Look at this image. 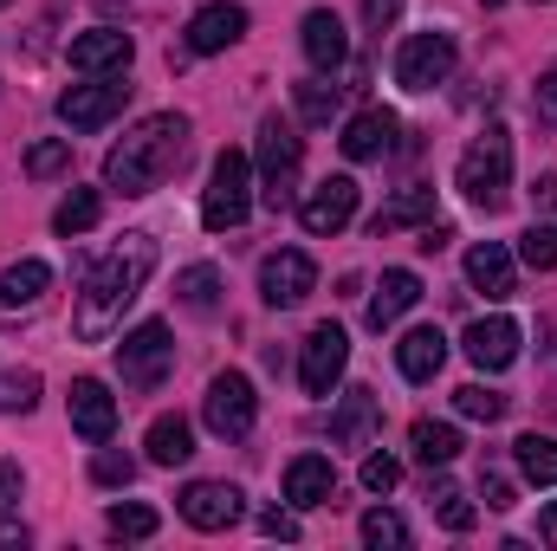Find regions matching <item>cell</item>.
I'll return each mask as SVG.
<instances>
[{"mask_svg":"<svg viewBox=\"0 0 557 551\" xmlns=\"http://www.w3.org/2000/svg\"><path fill=\"white\" fill-rule=\"evenodd\" d=\"M156 273V241L149 234H124L78 285V305H72V338L78 344H111V331L124 325V311L137 305V292Z\"/></svg>","mask_w":557,"mask_h":551,"instance_id":"6da1fadb","label":"cell"},{"mask_svg":"<svg viewBox=\"0 0 557 551\" xmlns=\"http://www.w3.org/2000/svg\"><path fill=\"white\" fill-rule=\"evenodd\" d=\"M182 149H188V118L182 111H156V118H143L137 131L104 156V182L117 195H149L182 162Z\"/></svg>","mask_w":557,"mask_h":551,"instance_id":"7a4b0ae2","label":"cell"},{"mask_svg":"<svg viewBox=\"0 0 557 551\" xmlns=\"http://www.w3.org/2000/svg\"><path fill=\"white\" fill-rule=\"evenodd\" d=\"M454 188L480 208V215H499L506 195H512V137L493 124L460 149V169H454Z\"/></svg>","mask_w":557,"mask_h":551,"instance_id":"3957f363","label":"cell"},{"mask_svg":"<svg viewBox=\"0 0 557 551\" xmlns=\"http://www.w3.org/2000/svg\"><path fill=\"white\" fill-rule=\"evenodd\" d=\"M247 208H253V156L247 149H221L214 169H208V188H201V221L214 234H227V228L247 221Z\"/></svg>","mask_w":557,"mask_h":551,"instance_id":"277c9868","label":"cell"},{"mask_svg":"<svg viewBox=\"0 0 557 551\" xmlns=\"http://www.w3.org/2000/svg\"><path fill=\"white\" fill-rule=\"evenodd\" d=\"M298 162H305V137H298L285 118H267V124H260V201H267L273 215L292 208Z\"/></svg>","mask_w":557,"mask_h":551,"instance_id":"5b68a950","label":"cell"},{"mask_svg":"<svg viewBox=\"0 0 557 551\" xmlns=\"http://www.w3.org/2000/svg\"><path fill=\"white\" fill-rule=\"evenodd\" d=\"M201 421H208L221 441H247L253 421H260V396H253V383H247L240 370H221V377L208 383V396H201Z\"/></svg>","mask_w":557,"mask_h":551,"instance_id":"8992f818","label":"cell"},{"mask_svg":"<svg viewBox=\"0 0 557 551\" xmlns=\"http://www.w3.org/2000/svg\"><path fill=\"white\" fill-rule=\"evenodd\" d=\"M169 364H175V344H169V325L162 318H143L137 331L117 344V370H124V390H156L162 377H169Z\"/></svg>","mask_w":557,"mask_h":551,"instance_id":"52a82bcc","label":"cell"},{"mask_svg":"<svg viewBox=\"0 0 557 551\" xmlns=\"http://www.w3.org/2000/svg\"><path fill=\"white\" fill-rule=\"evenodd\" d=\"M447 72H454V33H409L403 46H396V85L403 91H434V85H447Z\"/></svg>","mask_w":557,"mask_h":551,"instance_id":"ba28073f","label":"cell"},{"mask_svg":"<svg viewBox=\"0 0 557 551\" xmlns=\"http://www.w3.org/2000/svg\"><path fill=\"white\" fill-rule=\"evenodd\" d=\"M124 105H131L124 72H117V78H91V85H72V91L59 98V124H65V131H104L111 118H124Z\"/></svg>","mask_w":557,"mask_h":551,"instance_id":"9c48e42d","label":"cell"},{"mask_svg":"<svg viewBox=\"0 0 557 551\" xmlns=\"http://www.w3.org/2000/svg\"><path fill=\"white\" fill-rule=\"evenodd\" d=\"M344 364H350L344 325H318V331L305 338V351H298V383H305V396H331L337 377H344Z\"/></svg>","mask_w":557,"mask_h":551,"instance_id":"30bf717a","label":"cell"},{"mask_svg":"<svg viewBox=\"0 0 557 551\" xmlns=\"http://www.w3.org/2000/svg\"><path fill=\"white\" fill-rule=\"evenodd\" d=\"M357 195H363V188H357L350 175H324V182L298 201L305 234H318V241H324V234H344V228L357 221Z\"/></svg>","mask_w":557,"mask_h":551,"instance_id":"8fae6325","label":"cell"},{"mask_svg":"<svg viewBox=\"0 0 557 551\" xmlns=\"http://www.w3.org/2000/svg\"><path fill=\"white\" fill-rule=\"evenodd\" d=\"M311 285H318V267H311V254H298V247H278V254L260 260V298L278 305V311L305 305V298H311Z\"/></svg>","mask_w":557,"mask_h":551,"instance_id":"7c38bea8","label":"cell"},{"mask_svg":"<svg viewBox=\"0 0 557 551\" xmlns=\"http://www.w3.org/2000/svg\"><path fill=\"white\" fill-rule=\"evenodd\" d=\"M240 513H247V493L234 480H195V487H182V519L195 532H227Z\"/></svg>","mask_w":557,"mask_h":551,"instance_id":"4fadbf2b","label":"cell"},{"mask_svg":"<svg viewBox=\"0 0 557 551\" xmlns=\"http://www.w3.org/2000/svg\"><path fill=\"white\" fill-rule=\"evenodd\" d=\"M65 59H72V72L104 78V72H124V65L137 59V39H131L124 26H91V33H78V39L65 46Z\"/></svg>","mask_w":557,"mask_h":551,"instance_id":"5bb4252c","label":"cell"},{"mask_svg":"<svg viewBox=\"0 0 557 551\" xmlns=\"http://www.w3.org/2000/svg\"><path fill=\"white\" fill-rule=\"evenodd\" d=\"M240 33H247V7H234V0H208V7L188 20V52H195V59H214V52L240 46Z\"/></svg>","mask_w":557,"mask_h":551,"instance_id":"9a60e30c","label":"cell"},{"mask_svg":"<svg viewBox=\"0 0 557 551\" xmlns=\"http://www.w3.org/2000/svg\"><path fill=\"white\" fill-rule=\"evenodd\" d=\"M460 351H467V364L473 370H506L512 357H519V325L512 318H473L467 325V338H460Z\"/></svg>","mask_w":557,"mask_h":551,"instance_id":"2e32d148","label":"cell"},{"mask_svg":"<svg viewBox=\"0 0 557 551\" xmlns=\"http://www.w3.org/2000/svg\"><path fill=\"white\" fill-rule=\"evenodd\" d=\"M467 285H473V292H486L493 305H499V298H512V292H519L512 247H506V241H480V247H467Z\"/></svg>","mask_w":557,"mask_h":551,"instance_id":"e0dca14e","label":"cell"},{"mask_svg":"<svg viewBox=\"0 0 557 551\" xmlns=\"http://www.w3.org/2000/svg\"><path fill=\"white\" fill-rule=\"evenodd\" d=\"M396 131H403V124H396V111H383V105H370V111H357V118H350V124H344V156H350V162H383V156H389V149H396Z\"/></svg>","mask_w":557,"mask_h":551,"instance_id":"ac0fdd59","label":"cell"},{"mask_svg":"<svg viewBox=\"0 0 557 551\" xmlns=\"http://www.w3.org/2000/svg\"><path fill=\"white\" fill-rule=\"evenodd\" d=\"M65 409H72V428H78L85 441H111V428H117V396H111L98 377H78L72 396H65Z\"/></svg>","mask_w":557,"mask_h":551,"instance_id":"d6986e66","label":"cell"},{"mask_svg":"<svg viewBox=\"0 0 557 551\" xmlns=\"http://www.w3.org/2000/svg\"><path fill=\"white\" fill-rule=\"evenodd\" d=\"M285 500H292L298 513L331 506V500H337V467H331L324 454H298V461L285 467Z\"/></svg>","mask_w":557,"mask_h":551,"instance_id":"ffe728a7","label":"cell"},{"mask_svg":"<svg viewBox=\"0 0 557 551\" xmlns=\"http://www.w3.org/2000/svg\"><path fill=\"white\" fill-rule=\"evenodd\" d=\"M396 364H403V377H409V383H434V377H441V364H447V338H441L434 325L403 331V344H396Z\"/></svg>","mask_w":557,"mask_h":551,"instance_id":"44dd1931","label":"cell"},{"mask_svg":"<svg viewBox=\"0 0 557 551\" xmlns=\"http://www.w3.org/2000/svg\"><path fill=\"white\" fill-rule=\"evenodd\" d=\"M298 33H305V59H311L318 72H337V65L350 59V39H344V20H337V13L318 7V13H305Z\"/></svg>","mask_w":557,"mask_h":551,"instance_id":"7402d4cb","label":"cell"},{"mask_svg":"<svg viewBox=\"0 0 557 551\" xmlns=\"http://www.w3.org/2000/svg\"><path fill=\"white\" fill-rule=\"evenodd\" d=\"M421 305V279L409 267H389L383 285H376V298H370V331H389L403 311H416Z\"/></svg>","mask_w":557,"mask_h":551,"instance_id":"603a6c76","label":"cell"},{"mask_svg":"<svg viewBox=\"0 0 557 551\" xmlns=\"http://www.w3.org/2000/svg\"><path fill=\"white\" fill-rule=\"evenodd\" d=\"M376 421H383L376 390H344V409L331 415V441H344V448H363V441L376 434Z\"/></svg>","mask_w":557,"mask_h":551,"instance_id":"cb8c5ba5","label":"cell"},{"mask_svg":"<svg viewBox=\"0 0 557 551\" xmlns=\"http://www.w3.org/2000/svg\"><path fill=\"white\" fill-rule=\"evenodd\" d=\"M143 448H149L156 467H182V461L195 454V428H188V415H156L149 434H143Z\"/></svg>","mask_w":557,"mask_h":551,"instance_id":"d4e9b609","label":"cell"},{"mask_svg":"<svg viewBox=\"0 0 557 551\" xmlns=\"http://www.w3.org/2000/svg\"><path fill=\"white\" fill-rule=\"evenodd\" d=\"M46 285H52V267H46V260H20V267H7V273H0V311L33 305Z\"/></svg>","mask_w":557,"mask_h":551,"instance_id":"484cf974","label":"cell"},{"mask_svg":"<svg viewBox=\"0 0 557 551\" xmlns=\"http://www.w3.org/2000/svg\"><path fill=\"white\" fill-rule=\"evenodd\" d=\"M409 448H416L421 467H447V461L460 454V428H454V421H416V428H409Z\"/></svg>","mask_w":557,"mask_h":551,"instance_id":"4316f807","label":"cell"},{"mask_svg":"<svg viewBox=\"0 0 557 551\" xmlns=\"http://www.w3.org/2000/svg\"><path fill=\"white\" fill-rule=\"evenodd\" d=\"M512 461L532 487H557V441L552 434H519L512 441Z\"/></svg>","mask_w":557,"mask_h":551,"instance_id":"83f0119b","label":"cell"},{"mask_svg":"<svg viewBox=\"0 0 557 551\" xmlns=\"http://www.w3.org/2000/svg\"><path fill=\"white\" fill-rule=\"evenodd\" d=\"M98 215H104V195H98V188H72V195L59 201L52 228H59L65 241H78V234H91V228H98Z\"/></svg>","mask_w":557,"mask_h":551,"instance_id":"f1b7e54d","label":"cell"},{"mask_svg":"<svg viewBox=\"0 0 557 551\" xmlns=\"http://www.w3.org/2000/svg\"><path fill=\"white\" fill-rule=\"evenodd\" d=\"M428 215H434V188H403V195L370 221V234L383 241V234H396V228H409V221H428Z\"/></svg>","mask_w":557,"mask_h":551,"instance_id":"f546056e","label":"cell"},{"mask_svg":"<svg viewBox=\"0 0 557 551\" xmlns=\"http://www.w3.org/2000/svg\"><path fill=\"white\" fill-rule=\"evenodd\" d=\"M175 298L208 318V311L221 305V267H188V273H175Z\"/></svg>","mask_w":557,"mask_h":551,"instance_id":"4dcf8cb0","label":"cell"},{"mask_svg":"<svg viewBox=\"0 0 557 551\" xmlns=\"http://www.w3.org/2000/svg\"><path fill=\"white\" fill-rule=\"evenodd\" d=\"M428 506H434V519H441L447 532H473V506L460 500L454 480H428Z\"/></svg>","mask_w":557,"mask_h":551,"instance_id":"1f68e13d","label":"cell"},{"mask_svg":"<svg viewBox=\"0 0 557 551\" xmlns=\"http://www.w3.org/2000/svg\"><path fill=\"white\" fill-rule=\"evenodd\" d=\"M519 260H525L532 273H557V228L552 221H532V228L519 234Z\"/></svg>","mask_w":557,"mask_h":551,"instance_id":"d6a6232c","label":"cell"},{"mask_svg":"<svg viewBox=\"0 0 557 551\" xmlns=\"http://www.w3.org/2000/svg\"><path fill=\"white\" fill-rule=\"evenodd\" d=\"M292 98H298V118H305V124H331V118H337V85H331V78H305Z\"/></svg>","mask_w":557,"mask_h":551,"instance_id":"836d02e7","label":"cell"},{"mask_svg":"<svg viewBox=\"0 0 557 551\" xmlns=\"http://www.w3.org/2000/svg\"><path fill=\"white\" fill-rule=\"evenodd\" d=\"M357 532H363V546H376V551H383V546H389V551H403V546H409V526H403V519H396L389 506H370Z\"/></svg>","mask_w":557,"mask_h":551,"instance_id":"e575fe53","label":"cell"},{"mask_svg":"<svg viewBox=\"0 0 557 551\" xmlns=\"http://www.w3.org/2000/svg\"><path fill=\"white\" fill-rule=\"evenodd\" d=\"M104 526H111V539H156V526H162V519H156V506L124 500V506H111V519H104Z\"/></svg>","mask_w":557,"mask_h":551,"instance_id":"d590c367","label":"cell"},{"mask_svg":"<svg viewBox=\"0 0 557 551\" xmlns=\"http://www.w3.org/2000/svg\"><path fill=\"white\" fill-rule=\"evenodd\" d=\"M454 409L467 415V421H499V415H506V396L486 390V383H460V390H454Z\"/></svg>","mask_w":557,"mask_h":551,"instance_id":"8d00e7d4","label":"cell"},{"mask_svg":"<svg viewBox=\"0 0 557 551\" xmlns=\"http://www.w3.org/2000/svg\"><path fill=\"white\" fill-rule=\"evenodd\" d=\"M91 480H98V487H131V480H137V461L117 454V448H98V454H91Z\"/></svg>","mask_w":557,"mask_h":551,"instance_id":"74e56055","label":"cell"},{"mask_svg":"<svg viewBox=\"0 0 557 551\" xmlns=\"http://www.w3.org/2000/svg\"><path fill=\"white\" fill-rule=\"evenodd\" d=\"M65 162H72V137H46L26 149V175H59Z\"/></svg>","mask_w":557,"mask_h":551,"instance_id":"f35d334b","label":"cell"},{"mask_svg":"<svg viewBox=\"0 0 557 551\" xmlns=\"http://www.w3.org/2000/svg\"><path fill=\"white\" fill-rule=\"evenodd\" d=\"M39 403V377L33 370H0V409H33Z\"/></svg>","mask_w":557,"mask_h":551,"instance_id":"ab89813d","label":"cell"},{"mask_svg":"<svg viewBox=\"0 0 557 551\" xmlns=\"http://www.w3.org/2000/svg\"><path fill=\"white\" fill-rule=\"evenodd\" d=\"M396 480H403V461L396 454H370L363 461V493H396Z\"/></svg>","mask_w":557,"mask_h":551,"instance_id":"60d3db41","label":"cell"},{"mask_svg":"<svg viewBox=\"0 0 557 551\" xmlns=\"http://www.w3.org/2000/svg\"><path fill=\"white\" fill-rule=\"evenodd\" d=\"M396 20H403V0H363V26L370 33H389Z\"/></svg>","mask_w":557,"mask_h":551,"instance_id":"b9f144b4","label":"cell"},{"mask_svg":"<svg viewBox=\"0 0 557 551\" xmlns=\"http://www.w3.org/2000/svg\"><path fill=\"white\" fill-rule=\"evenodd\" d=\"M20 493H26L20 461H0V513H13V506H20Z\"/></svg>","mask_w":557,"mask_h":551,"instance_id":"7bdbcfd3","label":"cell"},{"mask_svg":"<svg viewBox=\"0 0 557 551\" xmlns=\"http://www.w3.org/2000/svg\"><path fill=\"white\" fill-rule=\"evenodd\" d=\"M260 532H267V539H298V519L278 513V506H267V513H260Z\"/></svg>","mask_w":557,"mask_h":551,"instance_id":"ee69618b","label":"cell"},{"mask_svg":"<svg viewBox=\"0 0 557 551\" xmlns=\"http://www.w3.org/2000/svg\"><path fill=\"white\" fill-rule=\"evenodd\" d=\"M480 500H486L493 513H506V506H512V487H506L499 474H480Z\"/></svg>","mask_w":557,"mask_h":551,"instance_id":"f6af8a7d","label":"cell"},{"mask_svg":"<svg viewBox=\"0 0 557 551\" xmlns=\"http://www.w3.org/2000/svg\"><path fill=\"white\" fill-rule=\"evenodd\" d=\"M447 241H454V234H447V228H441V221H428V228H421V254H441V247H447Z\"/></svg>","mask_w":557,"mask_h":551,"instance_id":"bcb514c9","label":"cell"},{"mask_svg":"<svg viewBox=\"0 0 557 551\" xmlns=\"http://www.w3.org/2000/svg\"><path fill=\"white\" fill-rule=\"evenodd\" d=\"M0 546H7V551H26V546H33V532H26V526H13V519H0Z\"/></svg>","mask_w":557,"mask_h":551,"instance_id":"7dc6e473","label":"cell"},{"mask_svg":"<svg viewBox=\"0 0 557 551\" xmlns=\"http://www.w3.org/2000/svg\"><path fill=\"white\" fill-rule=\"evenodd\" d=\"M532 201H539V208H557V175H539V182H532Z\"/></svg>","mask_w":557,"mask_h":551,"instance_id":"c3c4849f","label":"cell"},{"mask_svg":"<svg viewBox=\"0 0 557 551\" xmlns=\"http://www.w3.org/2000/svg\"><path fill=\"white\" fill-rule=\"evenodd\" d=\"M539 98H545V111H552V118H557V65H552V72H545V78H539Z\"/></svg>","mask_w":557,"mask_h":551,"instance_id":"681fc988","label":"cell"},{"mask_svg":"<svg viewBox=\"0 0 557 551\" xmlns=\"http://www.w3.org/2000/svg\"><path fill=\"white\" fill-rule=\"evenodd\" d=\"M539 539H545V546H557V506H545V513H539Z\"/></svg>","mask_w":557,"mask_h":551,"instance_id":"f907efd6","label":"cell"},{"mask_svg":"<svg viewBox=\"0 0 557 551\" xmlns=\"http://www.w3.org/2000/svg\"><path fill=\"white\" fill-rule=\"evenodd\" d=\"M486 7H499V0H486Z\"/></svg>","mask_w":557,"mask_h":551,"instance_id":"816d5d0a","label":"cell"},{"mask_svg":"<svg viewBox=\"0 0 557 551\" xmlns=\"http://www.w3.org/2000/svg\"><path fill=\"white\" fill-rule=\"evenodd\" d=\"M0 7H7V0H0Z\"/></svg>","mask_w":557,"mask_h":551,"instance_id":"f5cc1de1","label":"cell"}]
</instances>
